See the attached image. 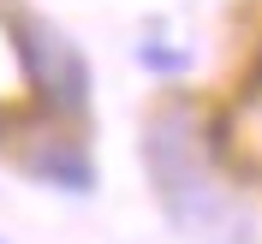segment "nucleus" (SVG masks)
<instances>
[{
  "label": "nucleus",
  "instance_id": "f257e3e1",
  "mask_svg": "<svg viewBox=\"0 0 262 244\" xmlns=\"http://www.w3.org/2000/svg\"><path fill=\"white\" fill-rule=\"evenodd\" d=\"M143 167H149V185L161 196V209L173 227L185 232H203L221 214V185H214V167H209V149H203V131H196V114L185 101H167L155 107L143 125Z\"/></svg>",
  "mask_w": 262,
  "mask_h": 244
},
{
  "label": "nucleus",
  "instance_id": "f03ea898",
  "mask_svg": "<svg viewBox=\"0 0 262 244\" xmlns=\"http://www.w3.org/2000/svg\"><path fill=\"white\" fill-rule=\"evenodd\" d=\"M12 48H18V65L30 78L36 101L60 119H78L90 107V65H83L78 42L66 30H54L48 18H12Z\"/></svg>",
  "mask_w": 262,
  "mask_h": 244
},
{
  "label": "nucleus",
  "instance_id": "7ed1b4c3",
  "mask_svg": "<svg viewBox=\"0 0 262 244\" xmlns=\"http://www.w3.org/2000/svg\"><path fill=\"white\" fill-rule=\"evenodd\" d=\"M24 167H30L42 185H60V191H72V196H83L90 185H96L90 155H83L78 143H66V137H42V149H30V155H24Z\"/></svg>",
  "mask_w": 262,
  "mask_h": 244
}]
</instances>
